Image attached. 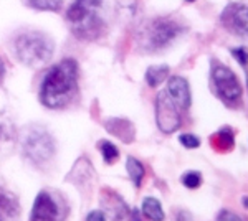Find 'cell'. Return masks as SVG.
<instances>
[{"label": "cell", "instance_id": "1", "mask_svg": "<svg viewBox=\"0 0 248 221\" xmlns=\"http://www.w3.org/2000/svg\"><path fill=\"white\" fill-rule=\"evenodd\" d=\"M78 86V65L75 59H62L45 74L40 99L50 109L65 107L73 99Z\"/></svg>", "mask_w": 248, "mask_h": 221}, {"label": "cell", "instance_id": "2", "mask_svg": "<svg viewBox=\"0 0 248 221\" xmlns=\"http://www.w3.org/2000/svg\"><path fill=\"white\" fill-rule=\"evenodd\" d=\"M101 0H73L66 12L71 31L78 38L93 40L99 35L103 20L99 17Z\"/></svg>", "mask_w": 248, "mask_h": 221}, {"label": "cell", "instance_id": "3", "mask_svg": "<svg viewBox=\"0 0 248 221\" xmlns=\"http://www.w3.org/2000/svg\"><path fill=\"white\" fill-rule=\"evenodd\" d=\"M15 55L22 63L30 66H40L50 61L55 51V43L48 35L40 31H27L15 40Z\"/></svg>", "mask_w": 248, "mask_h": 221}, {"label": "cell", "instance_id": "4", "mask_svg": "<svg viewBox=\"0 0 248 221\" xmlns=\"http://www.w3.org/2000/svg\"><path fill=\"white\" fill-rule=\"evenodd\" d=\"M65 218V203L62 198L50 192H40L35 198L30 221H63Z\"/></svg>", "mask_w": 248, "mask_h": 221}, {"label": "cell", "instance_id": "5", "mask_svg": "<svg viewBox=\"0 0 248 221\" xmlns=\"http://www.w3.org/2000/svg\"><path fill=\"white\" fill-rule=\"evenodd\" d=\"M182 27L177 22L169 18H159L154 20L146 31V45L153 50H159V48L167 46L169 43L179 35Z\"/></svg>", "mask_w": 248, "mask_h": 221}, {"label": "cell", "instance_id": "6", "mask_svg": "<svg viewBox=\"0 0 248 221\" xmlns=\"http://www.w3.org/2000/svg\"><path fill=\"white\" fill-rule=\"evenodd\" d=\"M23 152L33 163H43L55 152L53 139L45 131H31L23 140Z\"/></svg>", "mask_w": 248, "mask_h": 221}, {"label": "cell", "instance_id": "7", "mask_svg": "<svg viewBox=\"0 0 248 221\" xmlns=\"http://www.w3.org/2000/svg\"><path fill=\"white\" fill-rule=\"evenodd\" d=\"M212 78H214L215 88H217L218 96L225 103H237L242 96V88L233 74V71L229 70L227 66L217 65L212 71Z\"/></svg>", "mask_w": 248, "mask_h": 221}, {"label": "cell", "instance_id": "8", "mask_svg": "<svg viewBox=\"0 0 248 221\" xmlns=\"http://www.w3.org/2000/svg\"><path fill=\"white\" fill-rule=\"evenodd\" d=\"M179 106L170 99L167 92H161L157 96L155 103V114H157V126L159 129L166 134L177 131L181 126V114H179Z\"/></svg>", "mask_w": 248, "mask_h": 221}, {"label": "cell", "instance_id": "9", "mask_svg": "<svg viewBox=\"0 0 248 221\" xmlns=\"http://www.w3.org/2000/svg\"><path fill=\"white\" fill-rule=\"evenodd\" d=\"M167 94L170 99L177 104L181 109H187L190 106V91L189 83L182 78V76H172L167 83Z\"/></svg>", "mask_w": 248, "mask_h": 221}, {"label": "cell", "instance_id": "10", "mask_svg": "<svg viewBox=\"0 0 248 221\" xmlns=\"http://www.w3.org/2000/svg\"><path fill=\"white\" fill-rule=\"evenodd\" d=\"M20 206L10 192L0 187V221H18Z\"/></svg>", "mask_w": 248, "mask_h": 221}, {"label": "cell", "instance_id": "11", "mask_svg": "<svg viewBox=\"0 0 248 221\" xmlns=\"http://www.w3.org/2000/svg\"><path fill=\"white\" fill-rule=\"evenodd\" d=\"M225 17L229 20V25H232L237 31L248 35V7L245 5H235L230 7L225 12Z\"/></svg>", "mask_w": 248, "mask_h": 221}, {"label": "cell", "instance_id": "12", "mask_svg": "<svg viewBox=\"0 0 248 221\" xmlns=\"http://www.w3.org/2000/svg\"><path fill=\"white\" fill-rule=\"evenodd\" d=\"M169 74V66H151L146 71V81L151 88H157Z\"/></svg>", "mask_w": 248, "mask_h": 221}, {"label": "cell", "instance_id": "13", "mask_svg": "<svg viewBox=\"0 0 248 221\" xmlns=\"http://www.w3.org/2000/svg\"><path fill=\"white\" fill-rule=\"evenodd\" d=\"M142 213H144V216H147V218L153 220V221H162L164 220L162 206L155 198L144 200L142 202Z\"/></svg>", "mask_w": 248, "mask_h": 221}, {"label": "cell", "instance_id": "14", "mask_svg": "<svg viewBox=\"0 0 248 221\" xmlns=\"http://www.w3.org/2000/svg\"><path fill=\"white\" fill-rule=\"evenodd\" d=\"M126 167H127V172H129L131 180L134 182L136 187H139L144 178V175H146V168H144L142 163L139 162L138 159H134V157H129V159H127Z\"/></svg>", "mask_w": 248, "mask_h": 221}, {"label": "cell", "instance_id": "15", "mask_svg": "<svg viewBox=\"0 0 248 221\" xmlns=\"http://www.w3.org/2000/svg\"><path fill=\"white\" fill-rule=\"evenodd\" d=\"M212 144H215V147L220 148V150H230L232 146H233V134H232L230 129L220 131L218 134L212 139Z\"/></svg>", "mask_w": 248, "mask_h": 221}, {"label": "cell", "instance_id": "16", "mask_svg": "<svg viewBox=\"0 0 248 221\" xmlns=\"http://www.w3.org/2000/svg\"><path fill=\"white\" fill-rule=\"evenodd\" d=\"M25 3L35 10H58L62 7V0H25Z\"/></svg>", "mask_w": 248, "mask_h": 221}, {"label": "cell", "instance_id": "17", "mask_svg": "<svg viewBox=\"0 0 248 221\" xmlns=\"http://www.w3.org/2000/svg\"><path fill=\"white\" fill-rule=\"evenodd\" d=\"M99 148H101V154H103V159H105L106 163H113L116 159H118L119 152L118 148H116L111 142H103L101 146H99Z\"/></svg>", "mask_w": 248, "mask_h": 221}, {"label": "cell", "instance_id": "18", "mask_svg": "<svg viewBox=\"0 0 248 221\" xmlns=\"http://www.w3.org/2000/svg\"><path fill=\"white\" fill-rule=\"evenodd\" d=\"M182 183H184V187H187V188H197V187H201V183H202V177L201 174H197V172H187V174L182 177Z\"/></svg>", "mask_w": 248, "mask_h": 221}, {"label": "cell", "instance_id": "19", "mask_svg": "<svg viewBox=\"0 0 248 221\" xmlns=\"http://www.w3.org/2000/svg\"><path fill=\"white\" fill-rule=\"evenodd\" d=\"M179 140H181L182 146L187 147V148H197L199 146H201V140H199V137H195V135H192V134H182L181 137H179Z\"/></svg>", "mask_w": 248, "mask_h": 221}, {"label": "cell", "instance_id": "20", "mask_svg": "<svg viewBox=\"0 0 248 221\" xmlns=\"http://www.w3.org/2000/svg\"><path fill=\"white\" fill-rule=\"evenodd\" d=\"M218 221H248V218H243V216H238L232 211H220L218 215Z\"/></svg>", "mask_w": 248, "mask_h": 221}, {"label": "cell", "instance_id": "21", "mask_svg": "<svg viewBox=\"0 0 248 221\" xmlns=\"http://www.w3.org/2000/svg\"><path fill=\"white\" fill-rule=\"evenodd\" d=\"M232 55H233L243 66L248 65V51H245L243 48H237V50H233L232 51Z\"/></svg>", "mask_w": 248, "mask_h": 221}, {"label": "cell", "instance_id": "22", "mask_svg": "<svg viewBox=\"0 0 248 221\" xmlns=\"http://www.w3.org/2000/svg\"><path fill=\"white\" fill-rule=\"evenodd\" d=\"M86 221H106V216H105V213L103 211H91L90 215H88V218Z\"/></svg>", "mask_w": 248, "mask_h": 221}, {"label": "cell", "instance_id": "23", "mask_svg": "<svg viewBox=\"0 0 248 221\" xmlns=\"http://www.w3.org/2000/svg\"><path fill=\"white\" fill-rule=\"evenodd\" d=\"M3 73H5V66H3L2 59H0V79L3 78Z\"/></svg>", "mask_w": 248, "mask_h": 221}, {"label": "cell", "instance_id": "24", "mask_svg": "<svg viewBox=\"0 0 248 221\" xmlns=\"http://www.w3.org/2000/svg\"><path fill=\"white\" fill-rule=\"evenodd\" d=\"M133 221H141L139 220V213L134 210V213H133Z\"/></svg>", "mask_w": 248, "mask_h": 221}, {"label": "cell", "instance_id": "25", "mask_svg": "<svg viewBox=\"0 0 248 221\" xmlns=\"http://www.w3.org/2000/svg\"><path fill=\"white\" fill-rule=\"evenodd\" d=\"M243 206L248 208V196H245V198H243Z\"/></svg>", "mask_w": 248, "mask_h": 221}, {"label": "cell", "instance_id": "26", "mask_svg": "<svg viewBox=\"0 0 248 221\" xmlns=\"http://www.w3.org/2000/svg\"><path fill=\"white\" fill-rule=\"evenodd\" d=\"M189 2H194V0H189Z\"/></svg>", "mask_w": 248, "mask_h": 221}]
</instances>
